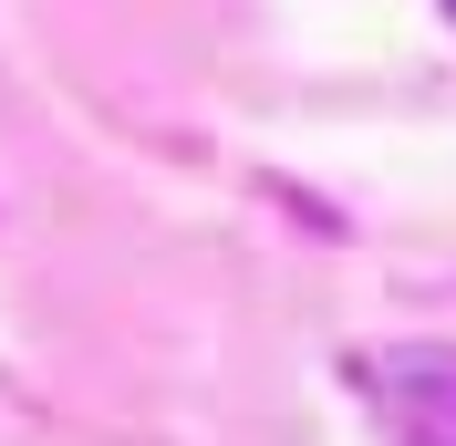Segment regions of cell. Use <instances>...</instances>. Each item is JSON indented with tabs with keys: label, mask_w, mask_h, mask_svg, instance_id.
<instances>
[{
	"label": "cell",
	"mask_w": 456,
	"mask_h": 446,
	"mask_svg": "<svg viewBox=\"0 0 456 446\" xmlns=\"http://www.w3.org/2000/svg\"><path fill=\"white\" fill-rule=\"evenodd\" d=\"M363 394L395 446H456V343H404L363 363Z\"/></svg>",
	"instance_id": "6da1fadb"
}]
</instances>
